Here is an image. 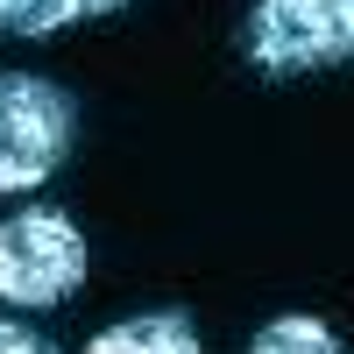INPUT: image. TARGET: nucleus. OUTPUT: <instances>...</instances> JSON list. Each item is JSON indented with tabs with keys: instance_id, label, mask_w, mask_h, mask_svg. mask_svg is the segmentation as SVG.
Returning a JSON list of instances; mask_svg holds the SVG:
<instances>
[{
	"instance_id": "7",
	"label": "nucleus",
	"mask_w": 354,
	"mask_h": 354,
	"mask_svg": "<svg viewBox=\"0 0 354 354\" xmlns=\"http://www.w3.org/2000/svg\"><path fill=\"white\" fill-rule=\"evenodd\" d=\"M0 354H57L43 333H28V326H15V319H0Z\"/></svg>"
},
{
	"instance_id": "6",
	"label": "nucleus",
	"mask_w": 354,
	"mask_h": 354,
	"mask_svg": "<svg viewBox=\"0 0 354 354\" xmlns=\"http://www.w3.org/2000/svg\"><path fill=\"white\" fill-rule=\"evenodd\" d=\"M248 354H347V340L326 319H312V312H283V319H270V326L248 340Z\"/></svg>"
},
{
	"instance_id": "2",
	"label": "nucleus",
	"mask_w": 354,
	"mask_h": 354,
	"mask_svg": "<svg viewBox=\"0 0 354 354\" xmlns=\"http://www.w3.org/2000/svg\"><path fill=\"white\" fill-rule=\"evenodd\" d=\"M241 50L262 78L354 64V0H255Z\"/></svg>"
},
{
	"instance_id": "1",
	"label": "nucleus",
	"mask_w": 354,
	"mask_h": 354,
	"mask_svg": "<svg viewBox=\"0 0 354 354\" xmlns=\"http://www.w3.org/2000/svg\"><path fill=\"white\" fill-rule=\"evenodd\" d=\"M78 142V106L57 78L0 71V192H36L64 170Z\"/></svg>"
},
{
	"instance_id": "5",
	"label": "nucleus",
	"mask_w": 354,
	"mask_h": 354,
	"mask_svg": "<svg viewBox=\"0 0 354 354\" xmlns=\"http://www.w3.org/2000/svg\"><path fill=\"white\" fill-rule=\"evenodd\" d=\"M128 0H0V36H57V28L121 15Z\"/></svg>"
},
{
	"instance_id": "3",
	"label": "nucleus",
	"mask_w": 354,
	"mask_h": 354,
	"mask_svg": "<svg viewBox=\"0 0 354 354\" xmlns=\"http://www.w3.org/2000/svg\"><path fill=\"white\" fill-rule=\"evenodd\" d=\"M85 283V234L64 205H21L0 220V298L8 305H57Z\"/></svg>"
},
{
	"instance_id": "4",
	"label": "nucleus",
	"mask_w": 354,
	"mask_h": 354,
	"mask_svg": "<svg viewBox=\"0 0 354 354\" xmlns=\"http://www.w3.org/2000/svg\"><path fill=\"white\" fill-rule=\"evenodd\" d=\"M85 354H205V347H198V326L185 312H142V319H121V326L93 333Z\"/></svg>"
}]
</instances>
